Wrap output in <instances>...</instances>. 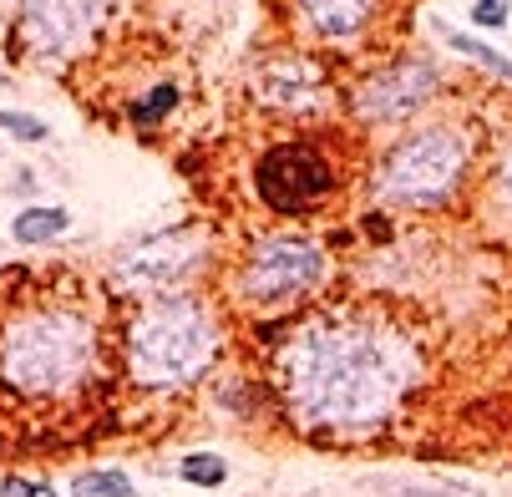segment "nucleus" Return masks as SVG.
<instances>
[{
    "label": "nucleus",
    "mask_w": 512,
    "mask_h": 497,
    "mask_svg": "<svg viewBox=\"0 0 512 497\" xmlns=\"http://www.w3.org/2000/svg\"><path fill=\"white\" fill-rule=\"evenodd\" d=\"M173 102H178V87H173V82H163V87H153L142 102H132V107H127V117H132L137 127H153L158 117H168V112H173Z\"/></svg>",
    "instance_id": "obj_16"
},
{
    "label": "nucleus",
    "mask_w": 512,
    "mask_h": 497,
    "mask_svg": "<svg viewBox=\"0 0 512 497\" xmlns=\"http://www.w3.org/2000/svg\"><path fill=\"white\" fill-rule=\"evenodd\" d=\"M0 127L21 142H46V122L41 117H26V112H0Z\"/></svg>",
    "instance_id": "obj_17"
},
{
    "label": "nucleus",
    "mask_w": 512,
    "mask_h": 497,
    "mask_svg": "<svg viewBox=\"0 0 512 497\" xmlns=\"http://www.w3.org/2000/svg\"><path fill=\"white\" fill-rule=\"evenodd\" d=\"M472 168V142L457 127H421L401 137L381 163V198L406 208H436L447 203Z\"/></svg>",
    "instance_id": "obj_4"
},
{
    "label": "nucleus",
    "mask_w": 512,
    "mask_h": 497,
    "mask_svg": "<svg viewBox=\"0 0 512 497\" xmlns=\"http://www.w3.org/2000/svg\"><path fill=\"white\" fill-rule=\"evenodd\" d=\"M218 355L213 315L188 295H163L127 330V371L137 386H188Z\"/></svg>",
    "instance_id": "obj_3"
},
{
    "label": "nucleus",
    "mask_w": 512,
    "mask_h": 497,
    "mask_svg": "<svg viewBox=\"0 0 512 497\" xmlns=\"http://www.w3.org/2000/svg\"><path fill=\"white\" fill-rule=\"evenodd\" d=\"M254 92H259V102L284 107V112H315V107H325L330 82L310 56H269L254 71Z\"/></svg>",
    "instance_id": "obj_10"
},
{
    "label": "nucleus",
    "mask_w": 512,
    "mask_h": 497,
    "mask_svg": "<svg viewBox=\"0 0 512 497\" xmlns=\"http://www.w3.org/2000/svg\"><path fill=\"white\" fill-rule=\"evenodd\" d=\"M391 497H472L467 487H396Z\"/></svg>",
    "instance_id": "obj_20"
},
{
    "label": "nucleus",
    "mask_w": 512,
    "mask_h": 497,
    "mask_svg": "<svg viewBox=\"0 0 512 497\" xmlns=\"http://www.w3.org/2000/svg\"><path fill=\"white\" fill-rule=\"evenodd\" d=\"M198 254H203V244H198V234H188V229L153 234V239L132 244V249L117 259V279L127 284V290H137V295H163V290H173V284L193 269Z\"/></svg>",
    "instance_id": "obj_9"
},
{
    "label": "nucleus",
    "mask_w": 512,
    "mask_h": 497,
    "mask_svg": "<svg viewBox=\"0 0 512 497\" xmlns=\"http://www.w3.org/2000/svg\"><path fill=\"white\" fill-rule=\"evenodd\" d=\"M447 36V46L452 51H462V56H472L477 66H487L492 77H502V82H512V61L497 51V46H487V41H477V36H467V31H442Z\"/></svg>",
    "instance_id": "obj_13"
},
{
    "label": "nucleus",
    "mask_w": 512,
    "mask_h": 497,
    "mask_svg": "<svg viewBox=\"0 0 512 497\" xmlns=\"http://www.w3.org/2000/svg\"><path fill=\"white\" fill-rule=\"evenodd\" d=\"M97 335L77 310H31L0 330V381L21 396H71L92 376Z\"/></svg>",
    "instance_id": "obj_2"
},
{
    "label": "nucleus",
    "mask_w": 512,
    "mask_h": 497,
    "mask_svg": "<svg viewBox=\"0 0 512 497\" xmlns=\"http://www.w3.org/2000/svg\"><path fill=\"white\" fill-rule=\"evenodd\" d=\"M507 16H512V0H477V6H472V21L482 31H502Z\"/></svg>",
    "instance_id": "obj_18"
},
{
    "label": "nucleus",
    "mask_w": 512,
    "mask_h": 497,
    "mask_svg": "<svg viewBox=\"0 0 512 497\" xmlns=\"http://www.w3.org/2000/svg\"><path fill=\"white\" fill-rule=\"evenodd\" d=\"M66 229H71L66 208H26V213H16V224H11V234L21 244H46V239H61Z\"/></svg>",
    "instance_id": "obj_12"
},
{
    "label": "nucleus",
    "mask_w": 512,
    "mask_h": 497,
    "mask_svg": "<svg viewBox=\"0 0 512 497\" xmlns=\"http://www.w3.org/2000/svg\"><path fill=\"white\" fill-rule=\"evenodd\" d=\"M295 11L305 16V26L320 41L345 46V41H360L365 31L376 26L381 0H295Z\"/></svg>",
    "instance_id": "obj_11"
},
{
    "label": "nucleus",
    "mask_w": 512,
    "mask_h": 497,
    "mask_svg": "<svg viewBox=\"0 0 512 497\" xmlns=\"http://www.w3.org/2000/svg\"><path fill=\"white\" fill-rule=\"evenodd\" d=\"M178 477L193 482V487H224V482H229V462L213 457V452H193V457H183Z\"/></svg>",
    "instance_id": "obj_15"
},
{
    "label": "nucleus",
    "mask_w": 512,
    "mask_h": 497,
    "mask_svg": "<svg viewBox=\"0 0 512 497\" xmlns=\"http://www.w3.org/2000/svg\"><path fill=\"white\" fill-rule=\"evenodd\" d=\"M254 188L274 213H310L335 188V163L315 142H279L254 168Z\"/></svg>",
    "instance_id": "obj_6"
},
{
    "label": "nucleus",
    "mask_w": 512,
    "mask_h": 497,
    "mask_svg": "<svg viewBox=\"0 0 512 497\" xmlns=\"http://www.w3.org/2000/svg\"><path fill=\"white\" fill-rule=\"evenodd\" d=\"M325 274H330V259L320 244L300 234H269L249 249L239 269V300L249 310H289L310 290H320Z\"/></svg>",
    "instance_id": "obj_5"
},
{
    "label": "nucleus",
    "mask_w": 512,
    "mask_h": 497,
    "mask_svg": "<svg viewBox=\"0 0 512 497\" xmlns=\"http://www.w3.org/2000/svg\"><path fill=\"white\" fill-rule=\"evenodd\" d=\"M421 381L416 340L381 315H315L279 350V396L305 432L360 437L411 396Z\"/></svg>",
    "instance_id": "obj_1"
},
{
    "label": "nucleus",
    "mask_w": 512,
    "mask_h": 497,
    "mask_svg": "<svg viewBox=\"0 0 512 497\" xmlns=\"http://www.w3.org/2000/svg\"><path fill=\"white\" fill-rule=\"evenodd\" d=\"M71 497H132V482H127V472L97 467V472H77Z\"/></svg>",
    "instance_id": "obj_14"
},
{
    "label": "nucleus",
    "mask_w": 512,
    "mask_h": 497,
    "mask_svg": "<svg viewBox=\"0 0 512 497\" xmlns=\"http://www.w3.org/2000/svg\"><path fill=\"white\" fill-rule=\"evenodd\" d=\"M502 183H507V193H512V148H507V158H502Z\"/></svg>",
    "instance_id": "obj_21"
},
{
    "label": "nucleus",
    "mask_w": 512,
    "mask_h": 497,
    "mask_svg": "<svg viewBox=\"0 0 512 497\" xmlns=\"http://www.w3.org/2000/svg\"><path fill=\"white\" fill-rule=\"evenodd\" d=\"M436 92H442V71L421 56H406V61H391L381 71L360 82L355 92V112L365 122H401L411 112H421Z\"/></svg>",
    "instance_id": "obj_7"
},
{
    "label": "nucleus",
    "mask_w": 512,
    "mask_h": 497,
    "mask_svg": "<svg viewBox=\"0 0 512 497\" xmlns=\"http://www.w3.org/2000/svg\"><path fill=\"white\" fill-rule=\"evenodd\" d=\"M0 492H6V497H56L46 482H26V477H6V482H0Z\"/></svg>",
    "instance_id": "obj_19"
},
{
    "label": "nucleus",
    "mask_w": 512,
    "mask_h": 497,
    "mask_svg": "<svg viewBox=\"0 0 512 497\" xmlns=\"http://www.w3.org/2000/svg\"><path fill=\"white\" fill-rule=\"evenodd\" d=\"M102 16L107 0H21V36L36 56H66L97 31Z\"/></svg>",
    "instance_id": "obj_8"
}]
</instances>
